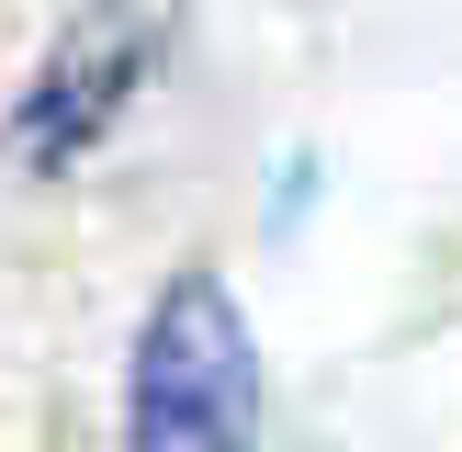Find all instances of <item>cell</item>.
Segmentation results:
<instances>
[{"label":"cell","mask_w":462,"mask_h":452,"mask_svg":"<svg viewBox=\"0 0 462 452\" xmlns=\"http://www.w3.org/2000/svg\"><path fill=\"white\" fill-rule=\"evenodd\" d=\"M170 12L180 0H90V12L45 45L34 90H23V113H12V158L23 170H68V158H90L125 125V102L147 90L158 45H170Z\"/></svg>","instance_id":"cell-2"},{"label":"cell","mask_w":462,"mask_h":452,"mask_svg":"<svg viewBox=\"0 0 462 452\" xmlns=\"http://www.w3.org/2000/svg\"><path fill=\"white\" fill-rule=\"evenodd\" d=\"M125 441L135 452H248L260 441V351L215 271H180L135 328L125 373Z\"/></svg>","instance_id":"cell-1"}]
</instances>
